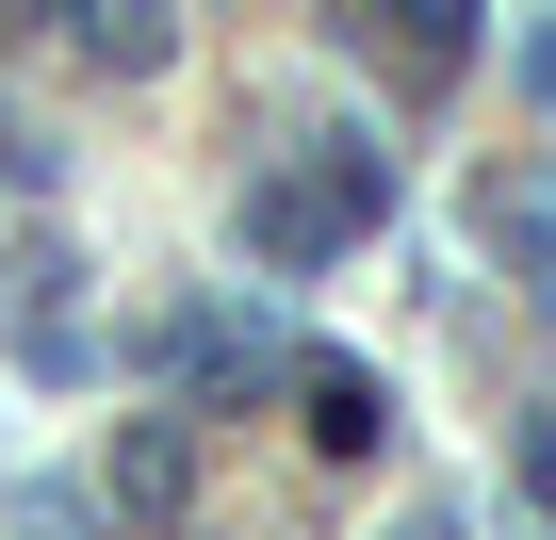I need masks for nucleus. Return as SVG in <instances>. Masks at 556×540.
<instances>
[{
    "label": "nucleus",
    "instance_id": "obj_3",
    "mask_svg": "<svg viewBox=\"0 0 556 540\" xmlns=\"http://www.w3.org/2000/svg\"><path fill=\"white\" fill-rule=\"evenodd\" d=\"M83 50L148 83V66H164V0H83Z\"/></svg>",
    "mask_w": 556,
    "mask_h": 540
},
{
    "label": "nucleus",
    "instance_id": "obj_1",
    "mask_svg": "<svg viewBox=\"0 0 556 540\" xmlns=\"http://www.w3.org/2000/svg\"><path fill=\"white\" fill-rule=\"evenodd\" d=\"M377 213H393V164H377V148H328V164H262V180H245V246L278 262V279L344 262Z\"/></svg>",
    "mask_w": 556,
    "mask_h": 540
},
{
    "label": "nucleus",
    "instance_id": "obj_2",
    "mask_svg": "<svg viewBox=\"0 0 556 540\" xmlns=\"http://www.w3.org/2000/svg\"><path fill=\"white\" fill-rule=\"evenodd\" d=\"M458 34H475V0H393V66L409 83H458Z\"/></svg>",
    "mask_w": 556,
    "mask_h": 540
},
{
    "label": "nucleus",
    "instance_id": "obj_4",
    "mask_svg": "<svg viewBox=\"0 0 556 540\" xmlns=\"http://www.w3.org/2000/svg\"><path fill=\"white\" fill-rule=\"evenodd\" d=\"M180 475H197L180 426H131V442H115V491H131V507H180Z\"/></svg>",
    "mask_w": 556,
    "mask_h": 540
},
{
    "label": "nucleus",
    "instance_id": "obj_5",
    "mask_svg": "<svg viewBox=\"0 0 556 540\" xmlns=\"http://www.w3.org/2000/svg\"><path fill=\"white\" fill-rule=\"evenodd\" d=\"M312 442H377V377L361 361H312Z\"/></svg>",
    "mask_w": 556,
    "mask_h": 540
},
{
    "label": "nucleus",
    "instance_id": "obj_7",
    "mask_svg": "<svg viewBox=\"0 0 556 540\" xmlns=\"http://www.w3.org/2000/svg\"><path fill=\"white\" fill-rule=\"evenodd\" d=\"M426 540H458V524H426Z\"/></svg>",
    "mask_w": 556,
    "mask_h": 540
},
{
    "label": "nucleus",
    "instance_id": "obj_6",
    "mask_svg": "<svg viewBox=\"0 0 556 540\" xmlns=\"http://www.w3.org/2000/svg\"><path fill=\"white\" fill-rule=\"evenodd\" d=\"M0 34H34V0H0Z\"/></svg>",
    "mask_w": 556,
    "mask_h": 540
}]
</instances>
